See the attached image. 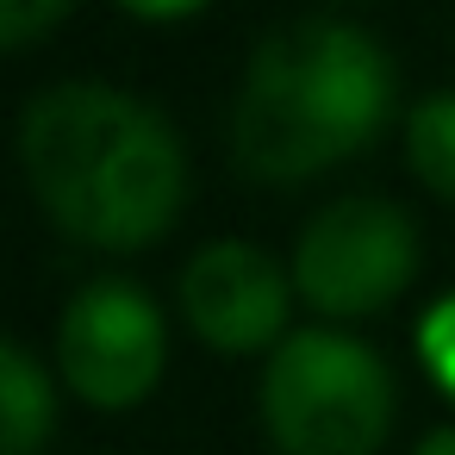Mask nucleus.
Masks as SVG:
<instances>
[{
	"label": "nucleus",
	"mask_w": 455,
	"mask_h": 455,
	"mask_svg": "<svg viewBox=\"0 0 455 455\" xmlns=\"http://www.w3.org/2000/svg\"><path fill=\"white\" fill-rule=\"evenodd\" d=\"M393 113L387 51L343 20H293L268 32L237 82L231 156L243 175L281 188L306 181L380 138Z\"/></svg>",
	"instance_id": "nucleus-2"
},
{
	"label": "nucleus",
	"mask_w": 455,
	"mask_h": 455,
	"mask_svg": "<svg viewBox=\"0 0 455 455\" xmlns=\"http://www.w3.org/2000/svg\"><path fill=\"white\" fill-rule=\"evenodd\" d=\"M405 156H411V169H418V181L430 194L455 200V88L411 107V119H405Z\"/></svg>",
	"instance_id": "nucleus-8"
},
{
	"label": "nucleus",
	"mask_w": 455,
	"mask_h": 455,
	"mask_svg": "<svg viewBox=\"0 0 455 455\" xmlns=\"http://www.w3.org/2000/svg\"><path fill=\"white\" fill-rule=\"evenodd\" d=\"M163 312L138 281H88L57 324V368L63 380L100 405V411H132L138 399H150V387L163 380Z\"/></svg>",
	"instance_id": "nucleus-5"
},
{
	"label": "nucleus",
	"mask_w": 455,
	"mask_h": 455,
	"mask_svg": "<svg viewBox=\"0 0 455 455\" xmlns=\"http://www.w3.org/2000/svg\"><path fill=\"white\" fill-rule=\"evenodd\" d=\"M418 275V231L393 200L349 194L312 212L293 243V293L331 318H368L393 306Z\"/></svg>",
	"instance_id": "nucleus-4"
},
{
	"label": "nucleus",
	"mask_w": 455,
	"mask_h": 455,
	"mask_svg": "<svg viewBox=\"0 0 455 455\" xmlns=\"http://www.w3.org/2000/svg\"><path fill=\"white\" fill-rule=\"evenodd\" d=\"M411 455H455V424H443V430H430Z\"/></svg>",
	"instance_id": "nucleus-12"
},
{
	"label": "nucleus",
	"mask_w": 455,
	"mask_h": 455,
	"mask_svg": "<svg viewBox=\"0 0 455 455\" xmlns=\"http://www.w3.org/2000/svg\"><path fill=\"white\" fill-rule=\"evenodd\" d=\"M76 0H0V44L7 51H26L32 38H44Z\"/></svg>",
	"instance_id": "nucleus-10"
},
{
	"label": "nucleus",
	"mask_w": 455,
	"mask_h": 455,
	"mask_svg": "<svg viewBox=\"0 0 455 455\" xmlns=\"http://www.w3.org/2000/svg\"><path fill=\"white\" fill-rule=\"evenodd\" d=\"M287 306H293V275H281L250 243H231V237L206 243L181 268V312L200 331V343H212L219 355L281 349Z\"/></svg>",
	"instance_id": "nucleus-6"
},
{
	"label": "nucleus",
	"mask_w": 455,
	"mask_h": 455,
	"mask_svg": "<svg viewBox=\"0 0 455 455\" xmlns=\"http://www.w3.org/2000/svg\"><path fill=\"white\" fill-rule=\"evenodd\" d=\"M418 355H424L430 380L455 399V293H449V299H436V306L418 318Z\"/></svg>",
	"instance_id": "nucleus-9"
},
{
	"label": "nucleus",
	"mask_w": 455,
	"mask_h": 455,
	"mask_svg": "<svg viewBox=\"0 0 455 455\" xmlns=\"http://www.w3.org/2000/svg\"><path fill=\"white\" fill-rule=\"evenodd\" d=\"M20 163L38 206L94 250L156 243L188 200V156L175 125L107 82H63L26 100Z\"/></svg>",
	"instance_id": "nucleus-1"
},
{
	"label": "nucleus",
	"mask_w": 455,
	"mask_h": 455,
	"mask_svg": "<svg viewBox=\"0 0 455 455\" xmlns=\"http://www.w3.org/2000/svg\"><path fill=\"white\" fill-rule=\"evenodd\" d=\"M113 7H125L132 20H194L200 7H206V0H113Z\"/></svg>",
	"instance_id": "nucleus-11"
},
{
	"label": "nucleus",
	"mask_w": 455,
	"mask_h": 455,
	"mask_svg": "<svg viewBox=\"0 0 455 455\" xmlns=\"http://www.w3.org/2000/svg\"><path fill=\"white\" fill-rule=\"evenodd\" d=\"M57 424V393L38 355L7 337L0 343V455H38Z\"/></svg>",
	"instance_id": "nucleus-7"
},
{
	"label": "nucleus",
	"mask_w": 455,
	"mask_h": 455,
	"mask_svg": "<svg viewBox=\"0 0 455 455\" xmlns=\"http://www.w3.org/2000/svg\"><path fill=\"white\" fill-rule=\"evenodd\" d=\"M262 424L281 455H374L393 430V374L343 331H293L262 368Z\"/></svg>",
	"instance_id": "nucleus-3"
}]
</instances>
